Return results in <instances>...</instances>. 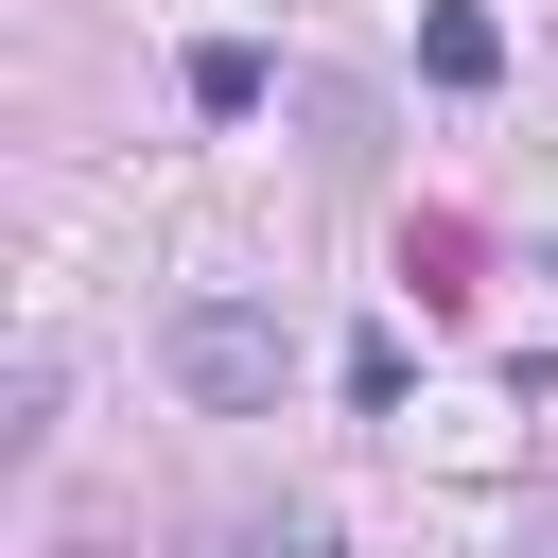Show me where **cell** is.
<instances>
[{
  "instance_id": "1",
  "label": "cell",
  "mask_w": 558,
  "mask_h": 558,
  "mask_svg": "<svg viewBox=\"0 0 558 558\" xmlns=\"http://www.w3.org/2000/svg\"><path fill=\"white\" fill-rule=\"evenodd\" d=\"M157 366H174L209 418H262V401H279V314H262V296H174Z\"/></svg>"
},
{
  "instance_id": "3",
  "label": "cell",
  "mask_w": 558,
  "mask_h": 558,
  "mask_svg": "<svg viewBox=\"0 0 558 558\" xmlns=\"http://www.w3.org/2000/svg\"><path fill=\"white\" fill-rule=\"evenodd\" d=\"M192 122H262V52L244 35H192Z\"/></svg>"
},
{
  "instance_id": "4",
  "label": "cell",
  "mask_w": 558,
  "mask_h": 558,
  "mask_svg": "<svg viewBox=\"0 0 558 558\" xmlns=\"http://www.w3.org/2000/svg\"><path fill=\"white\" fill-rule=\"evenodd\" d=\"M244 558H331V523H314V506H279V523H244Z\"/></svg>"
},
{
  "instance_id": "2",
  "label": "cell",
  "mask_w": 558,
  "mask_h": 558,
  "mask_svg": "<svg viewBox=\"0 0 558 558\" xmlns=\"http://www.w3.org/2000/svg\"><path fill=\"white\" fill-rule=\"evenodd\" d=\"M418 70H436L453 105H471V87H506V17H488V0H436V17H418Z\"/></svg>"
}]
</instances>
